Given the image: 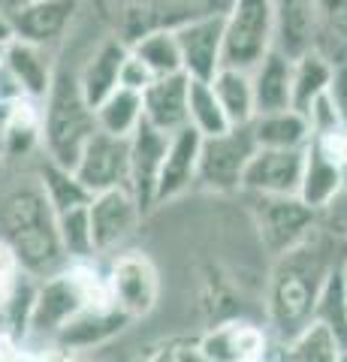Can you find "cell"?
Wrapping results in <instances>:
<instances>
[{
	"mask_svg": "<svg viewBox=\"0 0 347 362\" xmlns=\"http://www.w3.org/2000/svg\"><path fill=\"white\" fill-rule=\"evenodd\" d=\"M332 269L335 266L329 263V254L314 239L302 242L299 247L275 259L266 293V311H269V329L275 332L281 344L311 323L317 296Z\"/></svg>",
	"mask_w": 347,
	"mask_h": 362,
	"instance_id": "1",
	"label": "cell"
},
{
	"mask_svg": "<svg viewBox=\"0 0 347 362\" xmlns=\"http://www.w3.org/2000/svg\"><path fill=\"white\" fill-rule=\"evenodd\" d=\"M0 239L13 247L21 272L40 281L66 266L54 211L49 209L37 181L9 190L0 202Z\"/></svg>",
	"mask_w": 347,
	"mask_h": 362,
	"instance_id": "2",
	"label": "cell"
},
{
	"mask_svg": "<svg viewBox=\"0 0 347 362\" xmlns=\"http://www.w3.org/2000/svg\"><path fill=\"white\" fill-rule=\"evenodd\" d=\"M97 133L94 109L85 103L79 78L58 64L49 97L42 100V154L46 160L73 169L85 142Z\"/></svg>",
	"mask_w": 347,
	"mask_h": 362,
	"instance_id": "3",
	"label": "cell"
},
{
	"mask_svg": "<svg viewBox=\"0 0 347 362\" xmlns=\"http://www.w3.org/2000/svg\"><path fill=\"white\" fill-rule=\"evenodd\" d=\"M275 49L272 0H233L223 16V66L251 73Z\"/></svg>",
	"mask_w": 347,
	"mask_h": 362,
	"instance_id": "4",
	"label": "cell"
},
{
	"mask_svg": "<svg viewBox=\"0 0 347 362\" xmlns=\"http://www.w3.org/2000/svg\"><path fill=\"white\" fill-rule=\"evenodd\" d=\"M106 290L112 308H118L127 320H136L151 314L160 299V272L151 257L139 251L118 254L106 269Z\"/></svg>",
	"mask_w": 347,
	"mask_h": 362,
	"instance_id": "5",
	"label": "cell"
},
{
	"mask_svg": "<svg viewBox=\"0 0 347 362\" xmlns=\"http://www.w3.org/2000/svg\"><path fill=\"white\" fill-rule=\"evenodd\" d=\"M251 214L263 247L275 259L314 235L317 211L302 206L299 197H254Z\"/></svg>",
	"mask_w": 347,
	"mask_h": 362,
	"instance_id": "6",
	"label": "cell"
},
{
	"mask_svg": "<svg viewBox=\"0 0 347 362\" xmlns=\"http://www.w3.org/2000/svg\"><path fill=\"white\" fill-rule=\"evenodd\" d=\"M254 151H257V145L251 136V124L248 127H233L220 136H211V139H203V145H199L196 181L206 190H215V194L242 190L245 166H248Z\"/></svg>",
	"mask_w": 347,
	"mask_h": 362,
	"instance_id": "7",
	"label": "cell"
},
{
	"mask_svg": "<svg viewBox=\"0 0 347 362\" xmlns=\"http://www.w3.org/2000/svg\"><path fill=\"white\" fill-rule=\"evenodd\" d=\"M76 178L91 197L106 194V190L127 187L130 175V139H118L109 133H94L85 142L79 160L73 166Z\"/></svg>",
	"mask_w": 347,
	"mask_h": 362,
	"instance_id": "8",
	"label": "cell"
},
{
	"mask_svg": "<svg viewBox=\"0 0 347 362\" xmlns=\"http://www.w3.org/2000/svg\"><path fill=\"white\" fill-rule=\"evenodd\" d=\"M302 166H305V148H257L245 166L242 190L251 197H296Z\"/></svg>",
	"mask_w": 347,
	"mask_h": 362,
	"instance_id": "9",
	"label": "cell"
},
{
	"mask_svg": "<svg viewBox=\"0 0 347 362\" xmlns=\"http://www.w3.org/2000/svg\"><path fill=\"white\" fill-rule=\"evenodd\" d=\"M79 9L82 0H30L25 6L9 9L6 18L13 28V40L49 49L70 30Z\"/></svg>",
	"mask_w": 347,
	"mask_h": 362,
	"instance_id": "10",
	"label": "cell"
},
{
	"mask_svg": "<svg viewBox=\"0 0 347 362\" xmlns=\"http://www.w3.org/2000/svg\"><path fill=\"white\" fill-rule=\"evenodd\" d=\"M182 73L190 82H211L223 66V18H196L175 28Z\"/></svg>",
	"mask_w": 347,
	"mask_h": 362,
	"instance_id": "11",
	"label": "cell"
},
{
	"mask_svg": "<svg viewBox=\"0 0 347 362\" xmlns=\"http://www.w3.org/2000/svg\"><path fill=\"white\" fill-rule=\"evenodd\" d=\"M88 218H91V235H94V251L97 254H112L118 245H124L136 223L145 218L139 211V202L133 199L127 187L106 190L97 194L88 202Z\"/></svg>",
	"mask_w": 347,
	"mask_h": 362,
	"instance_id": "12",
	"label": "cell"
},
{
	"mask_svg": "<svg viewBox=\"0 0 347 362\" xmlns=\"http://www.w3.org/2000/svg\"><path fill=\"white\" fill-rule=\"evenodd\" d=\"M166 145L170 136L154 130L151 124H139L136 133L130 136V175H127V190L133 199L139 202V211L148 214L154 209V190H158L160 166L166 157Z\"/></svg>",
	"mask_w": 347,
	"mask_h": 362,
	"instance_id": "13",
	"label": "cell"
},
{
	"mask_svg": "<svg viewBox=\"0 0 347 362\" xmlns=\"http://www.w3.org/2000/svg\"><path fill=\"white\" fill-rule=\"evenodd\" d=\"M347 181V173L341 160L335 157V151L327 142L311 139L305 145V166H302V181H299V202L308 206L311 211L329 209L335 197L341 194Z\"/></svg>",
	"mask_w": 347,
	"mask_h": 362,
	"instance_id": "14",
	"label": "cell"
},
{
	"mask_svg": "<svg viewBox=\"0 0 347 362\" xmlns=\"http://www.w3.org/2000/svg\"><path fill=\"white\" fill-rule=\"evenodd\" d=\"M199 350L215 362H257L269 359V332L248 320H230L199 338Z\"/></svg>",
	"mask_w": 347,
	"mask_h": 362,
	"instance_id": "15",
	"label": "cell"
},
{
	"mask_svg": "<svg viewBox=\"0 0 347 362\" xmlns=\"http://www.w3.org/2000/svg\"><path fill=\"white\" fill-rule=\"evenodd\" d=\"M199 145H203V136L190 127L170 136L166 157H163V166H160V178H158V190H154V206H163V202L182 197L196 181Z\"/></svg>",
	"mask_w": 347,
	"mask_h": 362,
	"instance_id": "16",
	"label": "cell"
},
{
	"mask_svg": "<svg viewBox=\"0 0 347 362\" xmlns=\"http://www.w3.org/2000/svg\"><path fill=\"white\" fill-rule=\"evenodd\" d=\"M4 70L16 78L21 97L42 103L52 90L58 64L52 61L49 49H40V45L21 42V40H9L4 52Z\"/></svg>",
	"mask_w": 347,
	"mask_h": 362,
	"instance_id": "17",
	"label": "cell"
},
{
	"mask_svg": "<svg viewBox=\"0 0 347 362\" xmlns=\"http://www.w3.org/2000/svg\"><path fill=\"white\" fill-rule=\"evenodd\" d=\"M127 42L121 37H106L97 49L88 54V61L82 64V70L76 73L79 78V90L85 97V103L97 109L109 94L118 90V76H121V64L127 58Z\"/></svg>",
	"mask_w": 347,
	"mask_h": 362,
	"instance_id": "18",
	"label": "cell"
},
{
	"mask_svg": "<svg viewBox=\"0 0 347 362\" xmlns=\"http://www.w3.org/2000/svg\"><path fill=\"white\" fill-rule=\"evenodd\" d=\"M127 323H130L127 317L118 308H112V305H103V308H85L54 335V344L64 347L70 356H76V354H82V350L109 344L115 335L124 332Z\"/></svg>",
	"mask_w": 347,
	"mask_h": 362,
	"instance_id": "19",
	"label": "cell"
},
{
	"mask_svg": "<svg viewBox=\"0 0 347 362\" xmlns=\"http://www.w3.org/2000/svg\"><path fill=\"white\" fill-rule=\"evenodd\" d=\"M187 85H190V78L184 73L158 78L142 94V121L166 136L184 130L187 127Z\"/></svg>",
	"mask_w": 347,
	"mask_h": 362,
	"instance_id": "20",
	"label": "cell"
},
{
	"mask_svg": "<svg viewBox=\"0 0 347 362\" xmlns=\"http://www.w3.org/2000/svg\"><path fill=\"white\" fill-rule=\"evenodd\" d=\"M275 4V52L296 61L314 49L317 13L314 0H272Z\"/></svg>",
	"mask_w": 347,
	"mask_h": 362,
	"instance_id": "21",
	"label": "cell"
},
{
	"mask_svg": "<svg viewBox=\"0 0 347 362\" xmlns=\"http://www.w3.org/2000/svg\"><path fill=\"white\" fill-rule=\"evenodd\" d=\"M248 76H251L257 115L293 109L290 106V94H293V85H290L293 82V61L284 58L281 52L272 49Z\"/></svg>",
	"mask_w": 347,
	"mask_h": 362,
	"instance_id": "22",
	"label": "cell"
},
{
	"mask_svg": "<svg viewBox=\"0 0 347 362\" xmlns=\"http://www.w3.org/2000/svg\"><path fill=\"white\" fill-rule=\"evenodd\" d=\"M33 151H42V103L21 97L9 106L6 124L0 130V154L4 160H25Z\"/></svg>",
	"mask_w": 347,
	"mask_h": 362,
	"instance_id": "23",
	"label": "cell"
},
{
	"mask_svg": "<svg viewBox=\"0 0 347 362\" xmlns=\"http://www.w3.org/2000/svg\"><path fill=\"white\" fill-rule=\"evenodd\" d=\"M251 136L257 148L290 151V148H305L311 142V127H308V118L299 115L296 109H284V112L257 115L251 121Z\"/></svg>",
	"mask_w": 347,
	"mask_h": 362,
	"instance_id": "24",
	"label": "cell"
},
{
	"mask_svg": "<svg viewBox=\"0 0 347 362\" xmlns=\"http://www.w3.org/2000/svg\"><path fill=\"white\" fill-rule=\"evenodd\" d=\"M37 187L42 190L49 209L54 214H64V211H73V209H85L94 197L82 187V181L76 178L73 169L58 166L42 157V163L37 169Z\"/></svg>",
	"mask_w": 347,
	"mask_h": 362,
	"instance_id": "25",
	"label": "cell"
},
{
	"mask_svg": "<svg viewBox=\"0 0 347 362\" xmlns=\"http://www.w3.org/2000/svg\"><path fill=\"white\" fill-rule=\"evenodd\" d=\"M332 70H335V64L327 61L314 49L299 54L293 61V82H290L293 85V94H290V106H293L299 115H305L311 103L327 94V88L332 82Z\"/></svg>",
	"mask_w": 347,
	"mask_h": 362,
	"instance_id": "26",
	"label": "cell"
},
{
	"mask_svg": "<svg viewBox=\"0 0 347 362\" xmlns=\"http://www.w3.org/2000/svg\"><path fill=\"white\" fill-rule=\"evenodd\" d=\"M211 90H215L218 103L227 115L230 127H248L257 118L254 109V90H251V76L242 70H230L220 66V73L211 78Z\"/></svg>",
	"mask_w": 347,
	"mask_h": 362,
	"instance_id": "27",
	"label": "cell"
},
{
	"mask_svg": "<svg viewBox=\"0 0 347 362\" xmlns=\"http://www.w3.org/2000/svg\"><path fill=\"white\" fill-rule=\"evenodd\" d=\"M154 28L175 30L196 18H223L233 0H145Z\"/></svg>",
	"mask_w": 347,
	"mask_h": 362,
	"instance_id": "28",
	"label": "cell"
},
{
	"mask_svg": "<svg viewBox=\"0 0 347 362\" xmlns=\"http://www.w3.org/2000/svg\"><path fill=\"white\" fill-rule=\"evenodd\" d=\"M317 13V40L314 52L327 61H347V0H314Z\"/></svg>",
	"mask_w": 347,
	"mask_h": 362,
	"instance_id": "29",
	"label": "cell"
},
{
	"mask_svg": "<svg viewBox=\"0 0 347 362\" xmlns=\"http://www.w3.org/2000/svg\"><path fill=\"white\" fill-rule=\"evenodd\" d=\"M94 124H97L100 133L118 136V139H130L142 124V97L133 94V90L118 88L115 94H109L103 103L94 109Z\"/></svg>",
	"mask_w": 347,
	"mask_h": 362,
	"instance_id": "30",
	"label": "cell"
},
{
	"mask_svg": "<svg viewBox=\"0 0 347 362\" xmlns=\"http://www.w3.org/2000/svg\"><path fill=\"white\" fill-rule=\"evenodd\" d=\"M311 323H320L332 338L347 350V284H344V272L332 269L327 284H323Z\"/></svg>",
	"mask_w": 347,
	"mask_h": 362,
	"instance_id": "31",
	"label": "cell"
},
{
	"mask_svg": "<svg viewBox=\"0 0 347 362\" xmlns=\"http://www.w3.org/2000/svg\"><path fill=\"white\" fill-rule=\"evenodd\" d=\"M344 347L320 323H308L290 341L281 344V356L272 362H339Z\"/></svg>",
	"mask_w": 347,
	"mask_h": 362,
	"instance_id": "32",
	"label": "cell"
},
{
	"mask_svg": "<svg viewBox=\"0 0 347 362\" xmlns=\"http://www.w3.org/2000/svg\"><path fill=\"white\" fill-rule=\"evenodd\" d=\"M130 52L148 66L154 78H166V76H178L182 73V54H178V42L175 33L166 28H154L145 37H139L130 45Z\"/></svg>",
	"mask_w": 347,
	"mask_h": 362,
	"instance_id": "33",
	"label": "cell"
},
{
	"mask_svg": "<svg viewBox=\"0 0 347 362\" xmlns=\"http://www.w3.org/2000/svg\"><path fill=\"white\" fill-rule=\"evenodd\" d=\"M187 127L196 130L203 139H211V136L233 130L220 103H218L215 90H211V82H190L187 85Z\"/></svg>",
	"mask_w": 347,
	"mask_h": 362,
	"instance_id": "34",
	"label": "cell"
},
{
	"mask_svg": "<svg viewBox=\"0 0 347 362\" xmlns=\"http://www.w3.org/2000/svg\"><path fill=\"white\" fill-rule=\"evenodd\" d=\"M54 223H58V242L64 247L66 263H82V259H94L97 257L88 206L64 211V214H54Z\"/></svg>",
	"mask_w": 347,
	"mask_h": 362,
	"instance_id": "35",
	"label": "cell"
},
{
	"mask_svg": "<svg viewBox=\"0 0 347 362\" xmlns=\"http://www.w3.org/2000/svg\"><path fill=\"white\" fill-rule=\"evenodd\" d=\"M158 78H154V73L145 66L136 54L133 52H127V58H124V64H121V76H118V88H124V90H133V94H145Z\"/></svg>",
	"mask_w": 347,
	"mask_h": 362,
	"instance_id": "36",
	"label": "cell"
},
{
	"mask_svg": "<svg viewBox=\"0 0 347 362\" xmlns=\"http://www.w3.org/2000/svg\"><path fill=\"white\" fill-rule=\"evenodd\" d=\"M327 97H329L335 115L341 118V127H344V133H347V61L335 64L332 82H329V88H327Z\"/></svg>",
	"mask_w": 347,
	"mask_h": 362,
	"instance_id": "37",
	"label": "cell"
},
{
	"mask_svg": "<svg viewBox=\"0 0 347 362\" xmlns=\"http://www.w3.org/2000/svg\"><path fill=\"white\" fill-rule=\"evenodd\" d=\"M175 362H215L211 356H206L199 344H178L175 347Z\"/></svg>",
	"mask_w": 347,
	"mask_h": 362,
	"instance_id": "38",
	"label": "cell"
},
{
	"mask_svg": "<svg viewBox=\"0 0 347 362\" xmlns=\"http://www.w3.org/2000/svg\"><path fill=\"white\" fill-rule=\"evenodd\" d=\"M142 362H175V347H160V350H151Z\"/></svg>",
	"mask_w": 347,
	"mask_h": 362,
	"instance_id": "39",
	"label": "cell"
},
{
	"mask_svg": "<svg viewBox=\"0 0 347 362\" xmlns=\"http://www.w3.org/2000/svg\"><path fill=\"white\" fill-rule=\"evenodd\" d=\"M13 40V28H9V18H6V9L0 6V42H9Z\"/></svg>",
	"mask_w": 347,
	"mask_h": 362,
	"instance_id": "40",
	"label": "cell"
},
{
	"mask_svg": "<svg viewBox=\"0 0 347 362\" xmlns=\"http://www.w3.org/2000/svg\"><path fill=\"white\" fill-rule=\"evenodd\" d=\"M25 4H30V0H0V6H4L6 13L9 9H16V6H25Z\"/></svg>",
	"mask_w": 347,
	"mask_h": 362,
	"instance_id": "41",
	"label": "cell"
},
{
	"mask_svg": "<svg viewBox=\"0 0 347 362\" xmlns=\"http://www.w3.org/2000/svg\"><path fill=\"white\" fill-rule=\"evenodd\" d=\"M70 362H97V359H82V356H73Z\"/></svg>",
	"mask_w": 347,
	"mask_h": 362,
	"instance_id": "42",
	"label": "cell"
},
{
	"mask_svg": "<svg viewBox=\"0 0 347 362\" xmlns=\"http://www.w3.org/2000/svg\"><path fill=\"white\" fill-rule=\"evenodd\" d=\"M4 52H6V42H0V64H4Z\"/></svg>",
	"mask_w": 347,
	"mask_h": 362,
	"instance_id": "43",
	"label": "cell"
},
{
	"mask_svg": "<svg viewBox=\"0 0 347 362\" xmlns=\"http://www.w3.org/2000/svg\"><path fill=\"white\" fill-rule=\"evenodd\" d=\"M4 163H6V160H4V154H0V173H4Z\"/></svg>",
	"mask_w": 347,
	"mask_h": 362,
	"instance_id": "44",
	"label": "cell"
},
{
	"mask_svg": "<svg viewBox=\"0 0 347 362\" xmlns=\"http://www.w3.org/2000/svg\"><path fill=\"white\" fill-rule=\"evenodd\" d=\"M341 272H344V284H347V266H341Z\"/></svg>",
	"mask_w": 347,
	"mask_h": 362,
	"instance_id": "45",
	"label": "cell"
},
{
	"mask_svg": "<svg viewBox=\"0 0 347 362\" xmlns=\"http://www.w3.org/2000/svg\"><path fill=\"white\" fill-rule=\"evenodd\" d=\"M339 362H347V350H344V354H341V359Z\"/></svg>",
	"mask_w": 347,
	"mask_h": 362,
	"instance_id": "46",
	"label": "cell"
},
{
	"mask_svg": "<svg viewBox=\"0 0 347 362\" xmlns=\"http://www.w3.org/2000/svg\"><path fill=\"white\" fill-rule=\"evenodd\" d=\"M257 362H269V359H257Z\"/></svg>",
	"mask_w": 347,
	"mask_h": 362,
	"instance_id": "47",
	"label": "cell"
}]
</instances>
